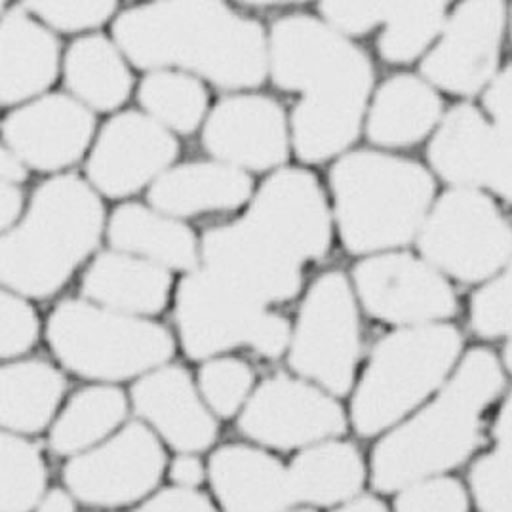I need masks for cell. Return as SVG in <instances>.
I'll return each instance as SVG.
<instances>
[{"instance_id":"6da1fadb","label":"cell","mask_w":512,"mask_h":512,"mask_svg":"<svg viewBox=\"0 0 512 512\" xmlns=\"http://www.w3.org/2000/svg\"><path fill=\"white\" fill-rule=\"evenodd\" d=\"M269 79L296 94L290 113L292 151L313 166L355 147L375 90L372 56L307 12L276 18L269 27Z\"/></svg>"},{"instance_id":"7a4b0ae2","label":"cell","mask_w":512,"mask_h":512,"mask_svg":"<svg viewBox=\"0 0 512 512\" xmlns=\"http://www.w3.org/2000/svg\"><path fill=\"white\" fill-rule=\"evenodd\" d=\"M111 37L139 71L172 69L229 94L269 79V31L217 0H158L119 12Z\"/></svg>"},{"instance_id":"3957f363","label":"cell","mask_w":512,"mask_h":512,"mask_svg":"<svg viewBox=\"0 0 512 512\" xmlns=\"http://www.w3.org/2000/svg\"><path fill=\"white\" fill-rule=\"evenodd\" d=\"M507 372L490 347L465 351L446 385L414 414L381 434L370 453L377 493H396L415 480L448 474L484 444L486 415L501 400Z\"/></svg>"},{"instance_id":"277c9868","label":"cell","mask_w":512,"mask_h":512,"mask_svg":"<svg viewBox=\"0 0 512 512\" xmlns=\"http://www.w3.org/2000/svg\"><path fill=\"white\" fill-rule=\"evenodd\" d=\"M107 217L86 178L67 172L44 179L20 223L0 240L2 288L37 301L58 296L98 250Z\"/></svg>"},{"instance_id":"5b68a950","label":"cell","mask_w":512,"mask_h":512,"mask_svg":"<svg viewBox=\"0 0 512 512\" xmlns=\"http://www.w3.org/2000/svg\"><path fill=\"white\" fill-rule=\"evenodd\" d=\"M328 187L335 235L358 259L414 244L438 197L427 164L374 147L335 158Z\"/></svg>"},{"instance_id":"8992f818","label":"cell","mask_w":512,"mask_h":512,"mask_svg":"<svg viewBox=\"0 0 512 512\" xmlns=\"http://www.w3.org/2000/svg\"><path fill=\"white\" fill-rule=\"evenodd\" d=\"M465 351V335L452 322L381 335L356 377L349 425L360 438L391 431L446 385Z\"/></svg>"},{"instance_id":"52a82bcc","label":"cell","mask_w":512,"mask_h":512,"mask_svg":"<svg viewBox=\"0 0 512 512\" xmlns=\"http://www.w3.org/2000/svg\"><path fill=\"white\" fill-rule=\"evenodd\" d=\"M44 335L65 372L99 385L136 381L178 349L176 335L157 320L115 313L84 297L58 301Z\"/></svg>"},{"instance_id":"ba28073f","label":"cell","mask_w":512,"mask_h":512,"mask_svg":"<svg viewBox=\"0 0 512 512\" xmlns=\"http://www.w3.org/2000/svg\"><path fill=\"white\" fill-rule=\"evenodd\" d=\"M178 343L187 358L206 362L248 347L267 360L288 353L292 322L206 269L181 276L174 294Z\"/></svg>"},{"instance_id":"9c48e42d","label":"cell","mask_w":512,"mask_h":512,"mask_svg":"<svg viewBox=\"0 0 512 512\" xmlns=\"http://www.w3.org/2000/svg\"><path fill=\"white\" fill-rule=\"evenodd\" d=\"M415 252L448 280L478 288L512 259V219L501 202L473 187H446L433 202Z\"/></svg>"},{"instance_id":"30bf717a","label":"cell","mask_w":512,"mask_h":512,"mask_svg":"<svg viewBox=\"0 0 512 512\" xmlns=\"http://www.w3.org/2000/svg\"><path fill=\"white\" fill-rule=\"evenodd\" d=\"M362 356V309L349 273L324 271L301 297L286 353L288 368L343 398L355 389Z\"/></svg>"},{"instance_id":"8fae6325","label":"cell","mask_w":512,"mask_h":512,"mask_svg":"<svg viewBox=\"0 0 512 512\" xmlns=\"http://www.w3.org/2000/svg\"><path fill=\"white\" fill-rule=\"evenodd\" d=\"M349 278L362 313L393 328L452 322L461 309L452 280L406 248L360 257Z\"/></svg>"},{"instance_id":"7c38bea8","label":"cell","mask_w":512,"mask_h":512,"mask_svg":"<svg viewBox=\"0 0 512 512\" xmlns=\"http://www.w3.org/2000/svg\"><path fill=\"white\" fill-rule=\"evenodd\" d=\"M168 463L164 442L134 419L96 448L67 459L63 484L80 505L115 511L158 492Z\"/></svg>"},{"instance_id":"4fadbf2b","label":"cell","mask_w":512,"mask_h":512,"mask_svg":"<svg viewBox=\"0 0 512 512\" xmlns=\"http://www.w3.org/2000/svg\"><path fill=\"white\" fill-rule=\"evenodd\" d=\"M339 398L296 374L269 375L238 414L237 429L269 452H301L347 433Z\"/></svg>"},{"instance_id":"5bb4252c","label":"cell","mask_w":512,"mask_h":512,"mask_svg":"<svg viewBox=\"0 0 512 512\" xmlns=\"http://www.w3.org/2000/svg\"><path fill=\"white\" fill-rule=\"evenodd\" d=\"M509 37V4L501 0H467L450 10L444 31L427 56L419 75L440 94L461 101L480 98L503 67Z\"/></svg>"},{"instance_id":"9a60e30c","label":"cell","mask_w":512,"mask_h":512,"mask_svg":"<svg viewBox=\"0 0 512 512\" xmlns=\"http://www.w3.org/2000/svg\"><path fill=\"white\" fill-rule=\"evenodd\" d=\"M246 217L275 248L299 265L324 261L335 237L330 197L309 168L284 166L257 187Z\"/></svg>"},{"instance_id":"2e32d148","label":"cell","mask_w":512,"mask_h":512,"mask_svg":"<svg viewBox=\"0 0 512 512\" xmlns=\"http://www.w3.org/2000/svg\"><path fill=\"white\" fill-rule=\"evenodd\" d=\"M427 166L446 187H473L512 206V130L473 101H457L427 143Z\"/></svg>"},{"instance_id":"e0dca14e","label":"cell","mask_w":512,"mask_h":512,"mask_svg":"<svg viewBox=\"0 0 512 512\" xmlns=\"http://www.w3.org/2000/svg\"><path fill=\"white\" fill-rule=\"evenodd\" d=\"M179 151L178 136L143 111H120L96 134L86 157V181L101 197H134L176 164Z\"/></svg>"},{"instance_id":"ac0fdd59","label":"cell","mask_w":512,"mask_h":512,"mask_svg":"<svg viewBox=\"0 0 512 512\" xmlns=\"http://www.w3.org/2000/svg\"><path fill=\"white\" fill-rule=\"evenodd\" d=\"M210 157L246 174L288 166L292 153L290 115L271 96L238 92L219 99L200 130Z\"/></svg>"},{"instance_id":"d6986e66","label":"cell","mask_w":512,"mask_h":512,"mask_svg":"<svg viewBox=\"0 0 512 512\" xmlns=\"http://www.w3.org/2000/svg\"><path fill=\"white\" fill-rule=\"evenodd\" d=\"M200 267L267 307L294 301L305 284V267L275 248L244 216L202 233Z\"/></svg>"},{"instance_id":"ffe728a7","label":"cell","mask_w":512,"mask_h":512,"mask_svg":"<svg viewBox=\"0 0 512 512\" xmlns=\"http://www.w3.org/2000/svg\"><path fill=\"white\" fill-rule=\"evenodd\" d=\"M96 113L69 94H46L12 109L2 120V141L29 170L60 176L90 153Z\"/></svg>"},{"instance_id":"44dd1931","label":"cell","mask_w":512,"mask_h":512,"mask_svg":"<svg viewBox=\"0 0 512 512\" xmlns=\"http://www.w3.org/2000/svg\"><path fill=\"white\" fill-rule=\"evenodd\" d=\"M130 406L164 446L202 453L216 444L219 419L198 393L197 379L179 364H164L134 381Z\"/></svg>"},{"instance_id":"7402d4cb","label":"cell","mask_w":512,"mask_h":512,"mask_svg":"<svg viewBox=\"0 0 512 512\" xmlns=\"http://www.w3.org/2000/svg\"><path fill=\"white\" fill-rule=\"evenodd\" d=\"M219 512H288L297 507L288 465L256 444H223L208 457Z\"/></svg>"},{"instance_id":"603a6c76","label":"cell","mask_w":512,"mask_h":512,"mask_svg":"<svg viewBox=\"0 0 512 512\" xmlns=\"http://www.w3.org/2000/svg\"><path fill=\"white\" fill-rule=\"evenodd\" d=\"M448 107L444 96L419 73L398 71L375 86L364 120L374 149L404 151L429 143Z\"/></svg>"},{"instance_id":"cb8c5ba5","label":"cell","mask_w":512,"mask_h":512,"mask_svg":"<svg viewBox=\"0 0 512 512\" xmlns=\"http://www.w3.org/2000/svg\"><path fill=\"white\" fill-rule=\"evenodd\" d=\"M63 71V54L56 33L33 18L21 4L0 21V101L20 107L46 96Z\"/></svg>"},{"instance_id":"d4e9b609","label":"cell","mask_w":512,"mask_h":512,"mask_svg":"<svg viewBox=\"0 0 512 512\" xmlns=\"http://www.w3.org/2000/svg\"><path fill=\"white\" fill-rule=\"evenodd\" d=\"M254 193L250 174L210 158L174 164L147 189V202L160 214L183 221L235 212L248 206Z\"/></svg>"},{"instance_id":"484cf974","label":"cell","mask_w":512,"mask_h":512,"mask_svg":"<svg viewBox=\"0 0 512 512\" xmlns=\"http://www.w3.org/2000/svg\"><path fill=\"white\" fill-rule=\"evenodd\" d=\"M174 275L151 261L103 250L90 259L80 280V296L122 315L155 318L172 297Z\"/></svg>"},{"instance_id":"4316f807","label":"cell","mask_w":512,"mask_h":512,"mask_svg":"<svg viewBox=\"0 0 512 512\" xmlns=\"http://www.w3.org/2000/svg\"><path fill=\"white\" fill-rule=\"evenodd\" d=\"M109 250L151 261L172 273L200 269V238L181 219L160 214L149 204L122 202L107 217Z\"/></svg>"},{"instance_id":"83f0119b","label":"cell","mask_w":512,"mask_h":512,"mask_svg":"<svg viewBox=\"0 0 512 512\" xmlns=\"http://www.w3.org/2000/svg\"><path fill=\"white\" fill-rule=\"evenodd\" d=\"M288 474L297 507L332 511L362 495L370 467L353 442L332 438L297 452Z\"/></svg>"},{"instance_id":"f1b7e54d","label":"cell","mask_w":512,"mask_h":512,"mask_svg":"<svg viewBox=\"0 0 512 512\" xmlns=\"http://www.w3.org/2000/svg\"><path fill=\"white\" fill-rule=\"evenodd\" d=\"M61 73L69 96L92 113H117L136 88L130 61L115 40L101 33L73 40L63 54Z\"/></svg>"},{"instance_id":"f546056e","label":"cell","mask_w":512,"mask_h":512,"mask_svg":"<svg viewBox=\"0 0 512 512\" xmlns=\"http://www.w3.org/2000/svg\"><path fill=\"white\" fill-rule=\"evenodd\" d=\"M67 379L48 360L20 358L0 370V425L4 433L33 436L48 431L60 414Z\"/></svg>"},{"instance_id":"4dcf8cb0","label":"cell","mask_w":512,"mask_h":512,"mask_svg":"<svg viewBox=\"0 0 512 512\" xmlns=\"http://www.w3.org/2000/svg\"><path fill=\"white\" fill-rule=\"evenodd\" d=\"M132 410L119 385L90 383L71 394L48 429V446L58 457H77L119 433Z\"/></svg>"},{"instance_id":"1f68e13d","label":"cell","mask_w":512,"mask_h":512,"mask_svg":"<svg viewBox=\"0 0 512 512\" xmlns=\"http://www.w3.org/2000/svg\"><path fill=\"white\" fill-rule=\"evenodd\" d=\"M450 10V2L440 0H387L375 40L377 58L394 67L419 63L444 31Z\"/></svg>"},{"instance_id":"d6a6232c","label":"cell","mask_w":512,"mask_h":512,"mask_svg":"<svg viewBox=\"0 0 512 512\" xmlns=\"http://www.w3.org/2000/svg\"><path fill=\"white\" fill-rule=\"evenodd\" d=\"M136 96L141 111L174 136H191L202 130L212 109L206 84L172 69L145 73Z\"/></svg>"},{"instance_id":"836d02e7","label":"cell","mask_w":512,"mask_h":512,"mask_svg":"<svg viewBox=\"0 0 512 512\" xmlns=\"http://www.w3.org/2000/svg\"><path fill=\"white\" fill-rule=\"evenodd\" d=\"M48 492V469L39 446L21 434L0 436V512H35Z\"/></svg>"},{"instance_id":"e575fe53","label":"cell","mask_w":512,"mask_h":512,"mask_svg":"<svg viewBox=\"0 0 512 512\" xmlns=\"http://www.w3.org/2000/svg\"><path fill=\"white\" fill-rule=\"evenodd\" d=\"M469 330L478 339L499 341V360L512 375V259L490 282L474 288L467 305Z\"/></svg>"},{"instance_id":"d590c367","label":"cell","mask_w":512,"mask_h":512,"mask_svg":"<svg viewBox=\"0 0 512 512\" xmlns=\"http://www.w3.org/2000/svg\"><path fill=\"white\" fill-rule=\"evenodd\" d=\"M197 387L202 400L217 419H233L244 410L256 391V370L244 358L214 356L200 362Z\"/></svg>"},{"instance_id":"8d00e7d4","label":"cell","mask_w":512,"mask_h":512,"mask_svg":"<svg viewBox=\"0 0 512 512\" xmlns=\"http://www.w3.org/2000/svg\"><path fill=\"white\" fill-rule=\"evenodd\" d=\"M21 6L54 33L92 35L119 16L115 0H25Z\"/></svg>"},{"instance_id":"74e56055","label":"cell","mask_w":512,"mask_h":512,"mask_svg":"<svg viewBox=\"0 0 512 512\" xmlns=\"http://www.w3.org/2000/svg\"><path fill=\"white\" fill-rule=\"evenodd\" d=\"M469 492L478 512H512V448L495 446L469 471Z\"/></svg>"},{"instance_id":"f35d334b","label":"cell","mask_w":512,"mask_h":512,"mask_svg":"<svg viewBox=\"0 0 512 512\" xmlns=\"http://www.w3.org/2000/svg\"><path fill=\"white\" fill-rule=\"evenodd\" d=\"M469 488L450 474L415 480L394 493L391 512H469Z\"/></svg>"},{"instance_id":"ab89813d","label":"cell","mask_w":512,"mask_h":512,"mask_svg":"<svg viewBox=\"0 0 512 512\" xmlns=\"http://www.w3.org/2000/svg\"><path fill=\"white\" fill-rule=\"evenodd\" d=\"M40 318L31 299L2 290L0 294V358L20 360L39 341Z\"/></svg>"},{"instance_id":"60d3db41","label":"cell","mask_w":512,"mask_h":512,"mask_svg":"<svg viewBox=\"0 0 512 512\" xmlns=\"http://www.w3.org/2000/svg\"><path fill=\"white\" fill-rule=\"evenodd\" d=\"M387 0H324L316 4V16L337 33L358 40L385 21Z\"/></svg>"},{"instance_id":"b9f144b4","label":"cell","mask_w":512,"mask_h":512,"mask_svg":"<svg viewBox=\"0 0 512 512\" xmlns=\"http://www.w3.org/2000/svg\"><path fill=\"white\" fill-rule=\"evenodd\" d=\"M128 512H219V509L200 490H183L170 486L153 493L143 503L136 505L134 511Z\"/></svg>"},{"instance_id":"7bdbcfd3","label":"cell","mask_w":512,"mask_h":512,"mask_svg":"<svg viewBox=\"0 0 512 512\" xmlns=\"http://www.w3.org/2000/svg\"><path fill=\"white\" fill-rule=\"evenodd\" d=\"M480 111L497 128L512 130V61L505 63L480 96Z\"/></svg>"},{"instance_id":"ee69618b","label":"cell","mask_w":512,"mask_h":512,"mask_svg":"<svg viewBox=\"0 0 512 512\" xmlns=\"http://www.w3.org/2000/svg\"><path fill=\"white\" fill-rule=\"evenodd\" d=\"M166 476L176 488L200 490V486L208 482V465L198 453H176L168 463Z\"/></svg>"},{"instance_id":"f6af8a7d","label":"cell","mask_w":512,"mask_h":512,"mask_svg":"<svg viewBox=\"0 0 512 512\" xmlns=\"http://www.w3.org/2000/svg\"><path fill=\"white\" fill-rule=\"evenodd\" d=\"M25 193L21 185L0 183V229L2 235L12 231L25 216Z\"/></svg>"},{"instance_id":"bcb514c9","label":"cell","mask_w":512,"mask_h":512,"mask_svg":"<svg viewBox=\"0 0 512 512\" xmlns=\"http://www.w3.org/2000/svg\"><path fill=\"white\" fill-rule=\"evenodd\" d=\"M492 438L495 446L512 448V391L501 396L499 408L492 423Z\"/></svg>"},{"instance_id":"7dc6e473","label":"cell","mask_w":512,"mask_h":512,"mask_svg":"<svg viewBox=\"0 0 512 512\" xmlns=\"http://www.w3.org/2000/svg\"><path fill=\"white\" fill-rule=\"evenodd\" d=\"M29 172L31 170L27 168V164L2 145V149H0V183L23 185L29 179Z\"/></svg>"},{"instance_id":"c3c4849f","label":"cell","mask_w":512,"mask_h":512,"mask_svg":"<svg viewBox=\"0 0 512 512\" xmlns=\"http://www.w3.org/2000/svg\"><path fill=\"white\" fill-rule=\"evenodd\" d=\"M79 501L67 488H50L40 499L35 512H77Z\"/></svg>"},{"instance_id":"681fc988","label":"cell","mask_w":512,"mask_h":512,"mask_svg":"<svg viewBox=\"0 0 512 512\" xmlns=\"http://www.w3.org/2000/svg\"><path fill=\"white\" fill-rule=\"evenodd\" d=\"M288 512H318L316 509H309V507H294ZM330 512H391L389 507L375 495H360L356 497L355 501L345 503L337 509H332Z\"/></svg>"},{"instance_id":"f907efd6","label":"cell","mask_w":512,"mask_h":512,"mask_svg":"<svg viewBox=\"0 0 512 512\" xmlns=\"http://www.w3.org/2000/svg\"><path fill=\"white\" fill-rule=\"evenodd\" d=\"M509 39L512 42V4H509Z\"/></svg>"}]
</instances>
